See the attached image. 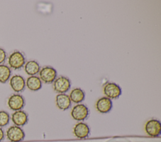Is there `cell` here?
Masks as SVG:
<instances>
[{
    "instance_id": "e0dca14e",
    "label": "cell",
    "mask_w": 161,
    "mask_h": 142,
    "mask_svg": "<svg viewBox=\"0 0 161 142\" xmlns=\"http://www.w3.org/2000/svg\"><path fill=\"white\" fill-rule=\"evenodd\" d=\"M11 75V70L6 65H0V82L6 83L9 78Z\"/></svg>"
},
{
    "instance_id": "7c38bea8",
    "label": "cell",
    "mask_w": 161,
    "mask_h": 142,
    "mask_svg": "<svg viewBox=\"0 0 161 142\" xmlns=\"http://www.w3.org/2000/svg\"><path fill=\"white\" fill-rule=\"evenodd\" d=\"M10 86L15 92L22 91L25 87V81L24 78L19 75H14L10 79Z\"/></svg>"
},
{
    "instance_id": "52a82bcc",
    "label": "cell",
    "mask_w": 161,
    "mask_h": 142,
    "mask_svg": "<svg viewBox=\"0 0 161 142\" xmlns=\"http://www.w3.org/2000/svg\"><path fill=\"white\" fill-rule=\"evenodd\" d=\"M104 94L106 97L111 99H116L121 94V88L114 83H108L103 88Z\"/></svg>"
},
{
    "instance_id": "3957f363",
    "label": "cell",
    "mask_w": 161,
    "mask_h": 142,
    "mask_svg": "<svg viewBox=\"0 0 161 142\" xmlns=\"http://www.w3.org/2000/svg\"><path fill=\"white\" fill-rule=\"evenodd\" d=\"M70 114L74 119L79 121H83L87 117L89 114V109L86 105L83 104H78L73 107Z\"/></svg>"
},
{
    "instance_id": "8fae6325",
    "label": "cell",
    "mask_w": 161,
    "mask_h": 142,
    "mask_svg": "<svg viewBox=\"0 0 161 142\" xmlns=\"http://www.w3.org/2000/svg\"><path fill=\"white\" fill-rule=\"evenodd\" d=\"M11 119L15 126H21L27 123L28 115L24 111H16L12 114Z\"/></svg>"
},
{
    "instance_id": "d6986e66",
    "label": "cell",
    "mask_w": 161,
    "mask_h": 142,
    "mask_svg": "<svg viewBox=\"0 0 161 142\" xmlns=\"http://www.w3.org/2000/svg\"><path fill=\"white\" fill-rule=\"evenodd\" d=\"M5 59H6V53L2 48H0V64L3 63Z\"/></svg>"
},
{
    "instance_id": "9c48e42d",
    "label": "cell",
    "mask_w": 161,
    "mask_h": 142,
    "mask_svg": "<svg viewBox=\"0 0 161 142\" xmlns=\"http://www.w3.org/2000/svg\"><path fill=\"white\" fill-rule=\"evenodd\" d=\"M73 133L77 138L83 139L89 136L90 129L87 124L82 122H79L74 126L73 128Z\"/></svg>"
},
{
    "instance_id": "9a60e30c",
    "label": "cell",
    "mask_w": 161,
    "mask_h": 142,
    "mask_svg": "<svg viewBox=\"0 0 161 142\" xmlns=\"http://www.w3.org/2000/svg\"><path fill=\"white\" fill-rule=\"evenodd\" d=\"M69 96L70 98L71 102L72 101L75 103H79L84 99L85 93L80 88H77L73 89L71 91L70 95Z\"/></svg>"
},
{
    "instance_id": "5b68a950",
    "label": "cell",
    "mask_w": 161,
    "mask_h": 142,
    "mask_svg": "<svg viewBox=\"0 0 161 142\" xmlns=\"http://www.w3.org/2000/svg\"><path fill=\"white\" fill-rule=\"evenodd\" d=\"M40 79L45 83H52L57 77V71L50 66H46L42 68L39 71Z\"/></svg>"
},
{
    "instance_id": "ac0fdd59",
    "label": "cell",
    "mask_w": 161,
    "mask_h": 142,
    "mask_svg": "<svg viewBox=\"0 0 161 142\" xmlns=\"http://www.w3.org/2000/svg\"><path fill=\"white\" fill-rule=\"evenodd\" d=\"M9 114L4 111H0V127L5 126L9 123Z\"/></svg>"
},
{
    "instance_id": "8992f818",
    "label": "cell",
    "mask_w": 161,
    "mask_h": 142,
    "mask_svg": "<svg viewBox=\"0 0 161 142\" xmlns=\"http://www.w3.org/2000/svg\"><path fill=\"white\" fill-rule=\"evenodd\" d=\"M8 63L11 68L14 69L21 68L25 63V58L19 51L13 52L9 57Z\"/></svg>"
},
{
    "instance_id": "ffe728a7",
    "label": "cell",
    "mask_w": 161,
    "mask_h": 142,
    "mask_svg": "<svg viewBox=\"0 0 161 142\" xmlns=\"http://www.w3.org/2000/svg\"><path fill=\"white\" fill-rule=\"evenodd\" d=\"M4 131H3V129L0 128V142L4 139Z\"/></svg>"
},
{
    "instance_id": "2e32d148",
    "label": "cell",
    "mask_w": 161,
    "mask_h": 142,
    "mask_svg": "<svg viewBox=\"0 0 161 142\" xmlns=\"http://www.w3.org/2000/svg\"><path fill=\"white\" fill-rule=\"evenodd\" d=\"M40 65L35 61H29L25 66V72L31 76H34L40 71Z\"/></svg>"
},
{
    "instance_id": "277c9868",
    "label": "cell",
    "mask_w": 161,
    "mask_h": 142,
    "mask_svg": "<svg viewBox=\"0 0 161 142\" xmlns=\"http://www.w3.org/2000/svg\"><path fill=\"white\" fill-rule=\"evenodd\" d=\"M70 80L65 76H60L53 81V89L60 94L66 93L70 88Z\"/></svg>"
},
{
    "instance_id": "6da1fadb",
    "label": "cell",
    "mask_w": 161,
    "mask_h": 142,
    "mask_svg": "<svg viewBox=\"0 0 161 142\" xmlns=\"http://www.w3.org/2000/svg\"><path fill=\"white\" fill-rule=\"evenodd\" d=\"M23 130L17 126H11L6 131L7 138L11 142H19L25 138Z\"/></svg>"
},
{
    "instance_id": "4fadbf2b",
    "label": "cell",
    "mask_w": 161,
    "mask_h": 142,
    "mask_svg": "<svg viewBox=\"0 0 161 142\" xmlns=\"http://www.w3.org/2000/svg\"><path fill=\"white\" fill-rule=\"evenodd\" d=\"M56 105L61 110H66L71 106V101L69 96L66 94H58L55 98Z\"/></svg>"
},
{
    "instance_id": "7a4b0ae2",
    "label": "cell",
    "mask_w": 161,
    "mask_h": 142,
    "mask_svg": "<svg viewBox=\"0 0 161 142\" xmlns=\"http://www.w3.org/2000/svg\"><path fill=\"white\" fill-rule=\"evenodd\" d=\"M145 132L148 135L157 137L161 133V124L158 120L152 119L148 120L145 126Z\"/></svg>"
},
{
    "instance_id": "30bf717a",
    "label": "cell",
    "mask_w": 161,
    "mask_h": 142,
    "mask_svg": "<svg viewBox=\"0 0 161 142\" xmlns=\"http://www.w3.org/2000/svg\"><path fill=\"white\" fill-rule=\"evenodd\" d=\"M112 101L107 97H102L99 98L96 104V108L97 111L101 113H107L112 108Z\"/></svg>"
},
{
    "instance_id": "ba28073f",
    "label": "cell",
    "mask_w": 161,
    "mask_h": 142,
    "mask_svg": "<svg viewBox=\"0 0 161 142\" xmlns=\"http://www.w3.org/2000/svg\"><path fill=\"white\" fill-rule=\"evenodd\" d=\"M9 108L13 111L21 110L25 105V100L23 96L18 94L11 95L8 101Z\"/></svg>"
},
{
    "instance_id": "5bb4252c",
    "label": "cell",
    "mask_w": 161,
    "mask_h": 142,
    "mask_svg": "<svg viewBox=\"0 0 161 142\" xmlns=\"http://www.w3.org/2000/svg\"><path fill=\"white\" fill-rule=\"evenodd\" d=\"M42 81L36 76H31L27 78L26 86L31 91H38L42 88Z\"/></svg>"
}]
</instances>
